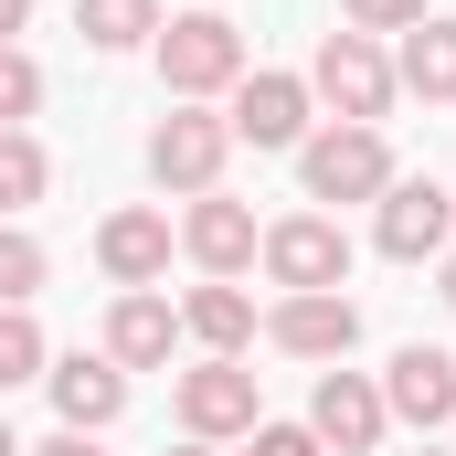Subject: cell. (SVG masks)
Here are the masks:
<instances>
[{"mask_svg":"<svg viewBox=\"0 0 456 456\" xmlns=\"http://www.w3.org/2000/svg\"><path fill=\"white\" fill-rule=\"evenodd\" d=\"M32 287H43V244L21 224H0V308H32Z\"/></svg>","mask_w":456,"mask_h":456,"instance_id":"cell-21","label":"cell"},{"mask_svg":"<svg viewBox=\"0 0 456 456\" xmlns=\"http://www.w3.org/2000/svg\"><path fill=\"white\" fill-rule=\"evenodd\" d=\"M446 308H456V255H446Z\"/></svg>","mask_w":456,"mask_h":456,"instance_id":"cell-29","label":"cell"},{"mask_svg":"<svg viewBox=\"0 0 456 456\" xmlns=\"http://www.w3.org/2000/svg\"><path fill=\"white\" fill-rule=\"evenodd\" d=\"M0 456H21V436H11V414H0Z\"/></svg>","mask_w":456,"mask_h":456,"instance_id":"cell-27","label":"cell"},{"mask_svg":"<svg viewBox=\"0 0 456 456\" xmlns=\"http://www.w3.org/2000/svg\"><path fill=\"white\" fill-rule=\"evenodd\" d=\"M244 456H330V446H319L308 425H255V436H244Z\"/></svg>","mask_w":456,"mask_h":456,"instance_id":"cell-24","label":"cell"},{"mask_svg":"<svg viewBox=\"0 0 456 456\" xmlns=\"http://www.w3.org/2000/svg\"><path fill=\"white\" fill-rule=\"evenodd\" d=\"M181 456H224V446H202V436H191V446H181Z\"/></svg>","mask_w":456,"mask_h":456,"instance_id":"cell-28","label":"cell"},{"mask_svg":"<svg viewBox=\"0 0 456 456\" xmlns=\"http://www.w3.org/2000/svg\"><path fill=\"white\" fill-rule=\"evenodd\" d=\"M446 233H456V191L393 170V191L371 202V244H382L393 265H425V255H446Z\"/></svg>","mask_w":456,"mask_h":456,"instance_id":"cell-7","label":"cell"},{"mask_svg":"<svg viewBox=\"0 0 456 456\" xmlns=\"http://www.w3.org/2000/svg\"><path fill=\"white\" fill-rule=\"evenodd\" d=\"M382 414L414 425V436H446V425H456V350H393V371H382Z\"/></svg>","mask_w":456,"mask_h":456,"instance_id":"cell-8","label":"cell"},{"mask_svg":"<svg viewBox=\"0 0 456 456\" xmlns=\"http://www.w3.org/2000/svg\"><path fill=\"white\" fill-rule=\"evenodd\" d=\"M213 11H224V0H213Z\"/></svg>","mask_w":456,"mask_h":456,"instance_id":"cell-31","label":"cell"},{"mask_svg":"<svg viewBox=\"0 0 456 456\" xmlns=\"http://www.w3.org/2000/svg\"><path fill=\"white\" fill-rule=\"evenodd\" d=\"M181 340H202V361H244V340H255V297H244L233 276L191 287V297H181Z\"/></svg>","mask_w":456,"mask_h":456,"instance_id":"cell-16","label":"cell"},{"mask_svg":"<svg viewBox=\"0 0 456 456\" xmlns=\"http://www.w3.org/2000/svg\"><path fill=\"white\" fill-rule=\"evenodd\" d=\"M149 53H159V86H170L181 107H213V96H233V86L255 75V64H244V32H233L224 11H170Z\"/></svg>","mask_w":456,"mask_h":456,"instance_id":"cell-1","label":"cell"},{"mask_svg":"<svg viewBox=\"0 0 456 456\" xmlns=\"http://www.w3.org/2000/svg\"><path fill=\"white\" fill-rule=\"evenodd\" d=\"M75 32L96 53H138V43H159V0H75Z\"/></svg>","mask_w":456,"mask_h":456,"instance_id":"cell-18","label":"cell"},{"mask_svg":"<svg viewBox=\"0 0 456 456\" xmlns=\"http://www.w3.org/2000/svg\"><path fill=\"white\" fill-rule=\"evenodd\" d=\"M53 371V350L32 330V308H0V393H21V382H43Z\"/></svg>","mask_w":456,"mask_h":456,"instance_id":"cell-20","label":"cell"},{"mask_svg":"<svg viewBox=\"0 0 456 456\" xmlns=\"http://www.w3.org/2000/svg\"><path fill=\"white\" fill-rule=\"evenodd\" d=\"M414 456H456V446H414Z\"/></svg>","mask_w":456,"mask_h":456,"instance_id":"cell-30","label":"cell"},{"mask_svg":"<svg viewBox=\"0 0 456 456\" xmlns=\"http://www.w3.org/2000/svg\"><path fill=\"white\" fill-rule=\"evenodd\" d=\"M393 86H403V96H425V107H456V21H446V11H425V21L403 32Z\"/></svg>","mask_w":456,"mask_h":456,"instance_id":"cell-17","label":"cell"},{"mask_svg":"<svg viewBox=\"0 0 456 456\" xmlns=\"http://www.w3.org/2000/svg\"><path fill=\"white\" fill-rule=\"evenodd\" d=\"M43 382H53V414H64V436H107L117 414H127V371H117L107 350H64Z\"/></svg>","mask_w":456,"mask_h":456,"instance_id":"cell-10","label":"cell"},{"mask_svg":"<svg viewBox=\"0 0 456 456\" xmlns=\"http://www.w3.org/2000/svg\"><path fill=\"white\" fill-rule=\"evenodd\" d=\"M32 107H43V64H32L21 43H0V127H21Z\"/></svg>","mask_w":456,"mask_h":456,"instance_id":"cell-22","label":"cell"},{"mask_svg":"<svg viewBox=\"0 0 456 456\" xmlns=\"http://www.w3.org/2000/svg\"><path fill=\"white\" fill-rule=\"evenodd\" d=\"M96 265L117 287H159L170 276V213H107L96 224Z\"/></svg>","mask_w":456,"mask_h":456,"instance_id":"cell-15","label":"cell"},{"mask_svg":"<svg viewBox=\"0 0 456 456\" xmlns=\"http://www.w3.org/2000/svg\"><path fill=\"white\" fill-rule=\"evenodd\" d=\"M224 159H233V127L213 107H170L159 127H149V181L159 191H224Z\"/></svg>","mask_w":456,"mask_h":456,"instance_id":"cell-4","label":"cell"},{"mask_svg":"<svg viewBox=\"0 0 456 456\" xmlns=\"http://www.w3.org/2000/svg\"><path fill=\"white\" fill-rule=\"evenodd\" d=\"M308 96H330L340 127H382L403 86H393V53H382L371 32H330V43H319V64H308Z\"/></svg>","mask_w":456,"mask_h":456,"instance_id":"cell-2","label":"cell"},{"mask_svg":"<svg viewBox=\"0 0 456 456\" xmlns=\"http://www.w3.org/2000/svg\"><path fill=\"white\" fill-rule=\"evenodd\" d=\"M170 403H181V436H202V446H224V436H255V425H265L244 361H191V371L170 382Z\"/></svg>","mask_w":456,"mask_h":456,"instance_id":"cell-6","label":"cell"},{"mask_svg":"<svg viewBox=\"0 0 456 456\" xmlns=\"http://www.w3.org/2000/svg\"><path fill=\"white\" fill-rule=\"evenodd\" d=\"M21 21H32V0H0V43H11V32H21Z\"/></svg>","mask_w":456,"mask_h":456,"instance_id":"cell-26","label":"cell"},{"mask_svg":"<svg viewBox=\"0 0 456 456\" xmlns=\"http://www.w3.org/2000/svg\"><path fill=\"white\" fill-rule=\"evenodd\" d=\"M265 276L287 287V297H308V287H350V233L330 213H287V224H265Z\"/></svg>","mask_w":456,"mask_h":456,"instance_id":"cell-5","label":"cell"},{"mask_svg":"<svg viewBox=\"0 0 456 456\" xmlns=\"http://www.w3.org/2000/svg\"><path fill=\"white\" fill-rule=\"evenodd\" d=\"M414 21H425V0H340V32H371V43L382 32H414Z\"/></svg>","mask_w":456,"mask_h":456,"instance_id":"cell-23","label":"cell"},{"mask_svg":"<svg viewBox=\"0 0 456 456\" xmlns=\"http://www.w3.org/2000/svg\"><path fill=\"white\" fill-rule=\"evenodd\" d=\"M255 244H265V233H255V213H244L233 191H202V202L181 213V255H191L202 276H244V265H255Z\"/></svg>","mask_w":456,"mask_h":456,"instance_id":"cell-13","label":"cell"},{"mask_svg":"<svg viewBox=\"0 0 456 456\" xmlns=\"http://www.w3.org/2000/svg\"><path fill=\"white\" fill-rule=\"evenodd\" d=\"M21 456H107L96 436H53V446H21Z\"/></svg>","mask_w":456,"mask_h":456,"instance_id":"cell-25","label":"cell"},{"mask_svg":"<svg viewBox=\"0 0 456 456\" xmlns=\"http://www.w3.org/2000/svg\"><path fill=\"white\" fill-rule=\"evenodd\" d=\"M53 191V159H43V138L32 127H0V213H32Z\"/></svg>","mask_w":456,"mask_h":456,"instance_id":"cell-19","label":"cell"},{"mask_svg":"<svg viewBox=\"0 0 456 456\" xmlns=\"http://www.w3.org/2000/svg\"><path fill=\"white\" fill-rule=\"evenodd\" d=\"M382 382L371 371H319V393H308V436L319 446H340V456H371L382 446Z\"/></svg>","mask_w":456,"mask_h":456,"instance_id":"cell-9","label":"cell"},{"mask_svg":"<svg viewBox=\"0 0 456 456\" xmlns=\"http://www.w3.org/2000/svg\"><path fill=\"white\" fill-rule=\"evenodd\" d=\"M308 107H319L308 75H244L224 127H233V138H255V149H297V138H308Z\"/></svg>","mask_w":456,"mask_h":456,"instance_id":"cell-11","label":"cell"},{"mask_svg":"<svg viewBox=\"0 0 456 456\" xmlns=\"http://www.w3.org/2000/svg\"><path fill=\"white\" fill-rule=\"evenodd\" d=\"M170 340H181V308H170V297L127 287V297L107 308V361H117V371H159V361H170Z\"/></svg>","mask_w":456,"mask_h":456,"instance_id":"cell-14","label":"cell"},{"mask_svg":"<svg viewBox=\"0 0 456 456\" xmlns=\"http://www.w3.org/2000/svg\"><path fill=\"white\" fill-rule=\"evenodd\" d=\"M265 340H276V350H297V361H340V350L361 340V308H350L340 287H308V297H276Z\"/></svg>","mask_w":456,"mask_h":456,"instance_id":"cell-12","label":"cell"},{"mask_svg":"<svg viewBox=\"0 0 456 456\" xmlns=\"http://www.w3.org/2000/svg\"><path fill=\"white\" fill-rule=\"evenodd\" d=\"M297 181H308V202H382L393 149H382V127H319V138H297Z\"/></svg>","mask_w":456,"mask_h":456,"instance_id":"cell-3","label":"cell"}]
</instances>
